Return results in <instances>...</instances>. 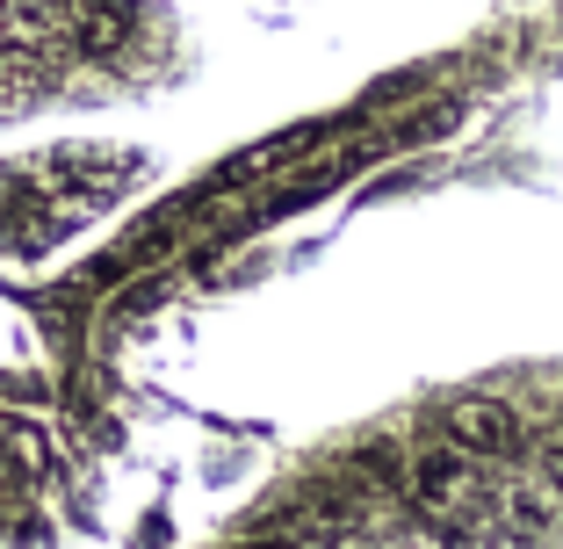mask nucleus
<instances>
[{
  "label": "nucleus",
  "mask_w": 563,
  "mask_h": 549,
  "mask_svg": "<svg viewBox=\"0 0 563 549\" xmlns=\"http://www.w3.org/2000/svg\"><path fill=\"white\" fill-rule=\"evenodd\" d=\"M412 499L427 506V514H470V499H477V455L470 449H419L412 455Z\"/></svg>",
  "instance_id": "1"
},
{
  "label": "nucleus",
  "mask_w": 563,
  "mask_h": 549,
  "mask_svg": "<svg viewBox=\"0 0 563 549\" xmlns=\"http://www.w3.org/2000/svg\"><path fill=\"white\" fill-rule=\"evenodd\" d=\"M441 427H448V441H455V449H470V455H498V449H514V413H506V405L498 398H455L441 413Z\"/></svg>",
  "instance_id": "2"
},
{
  "label": "nucleus",
  "mask_w": 563,
  "mask_h": 549,
  "mask_svg": "<svg viewBox=\"0 0 563 549\" xmlns=\"http://www.w3.org/2000/svg\"><path fill=\"white\" fill-rule=\"evenodd\" d=\"M506 528L520 535V549L528 542H549V528H556V499H534V492H514V499H506Z\"/></svg>",
  "instance_id": "3"
},
{
  "label": "nucleus",
  "mask_w": 563,
  "mask_h": 549,
  "mask_svg": "<svg viewBox=\"0 0 563 549\" xmlns=\"http://www.w3.org/2000/svg\"><path fill=\"white\" fill-rule=\"evenodd\" d=\"M0 484H15V455L8 449H0Z\"/></svg>",
  "instance_id": "4"
},
{
  "label": "nucleus",
  "mask_w": 563,
  "mask_h": 549,
  "mask_svg": "<svg viewBox=\"0 0 563 549\" xmlns=\"http://www.w3.org/2000/svg\"><path fill=\"white\" fill-rule=\"evenodd\" d=\"M253 549H297V542H253Z\"/></svg>",
  "instance_id": "5"
},
{
  "label": "nucleus",
  "mask_w": 563,
  "mask_h": 549,
  "mask_svg": "<svg viewBox=\"0 0 563 549\" xmlns=\"http://www.w3.org/2000/svg\"><path fill=\"white\" fill-rule=\"evenodd\" d=\"M412 549H419V542H412Z\"/></svg>",
  "instance_id": "6"
}]
</instances>
